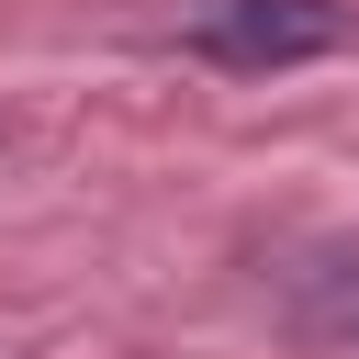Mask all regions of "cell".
Masks as SVG:
<instances>
[{
    "mask_svg": "<svg viewBox=\"0 0 359 359\" xmlns=\"http://www.w3.org/2000/svg\"><path fill=\"white\" fill-rule=\"evenodd\" d=\"M180 45L202 67H236V79H269V67H303V56H337L348 45V11L337 0H191Z\"/></svg>",
    "mask_w": 359,
    "mask_h": 359,
    "instance_id": "cell-1",
    "label": "cell"
},
{
    "mask_svg": "<svg viewBox=\"0 0 359 359\" xmlns=\"http://www.w3.org/2000/svg\"><path fill=\"white\" fill-rule=\"evenodd\" d=\"M314 314H325V325H348V337H359V258H348V269H325V280H314Z\"/></svg>",
    "mask_w": 359,
    "mask_h": 359,
    "instance_id": "cell-2",
    "label": "cell"
}]
</instances>
